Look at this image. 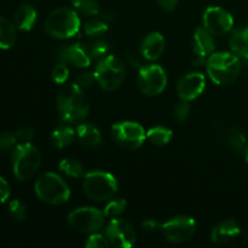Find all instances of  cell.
<instances>
[{"label": "cell", "instance_id": "10", "mask_svg": "<svg viewBox=\"0 0 248 248\" xmlns=\"http://www.w3.org/2000/svg\"><path fill=\"white\" fill-rule=\"evenodd\" d=\"M111 133L119 145L128 150L138 149L144 142L147 133L138 123L124 121L111 127Z\"/></svg>", "mask_w": 248, "mask_h": 248}, {"label": "cell", "instance_id": "23", "mask_svg": "<svg viewBox=\"0 0 248 248\" xmlns=\"http://www.w3.org/2000/svg\"><path fill=\"white\" fill-rule=\"evenodd\" d=\"M75 136H77V132L72 127L67 125H60L53 130L51 135V143L55 148L63 149V148L69 147L74 142Z\"/></svg>", "mask_w": 248, "mask_h": 248}, {"label": "cell", "instance_id": "32", "mask_svg": "<svg viewBox=\"0 0 248 248\" xmlns=\"http://www.w3.org/2000/svg\"><path fill=\"white\" fill-rule=\"evenodd\" d=\"M51 77H52V80L56 84H64L67 81L68 77H69V70H68L65 63L62 62L60 64L55 65L52 73H51Z\"/></svg>", "mask_w": 248, "mask_h": 248}, {"label": "cell", "instance_id": "31", "mask_svg": "<svg viewBox=\"0 0 248 248\" xmlns=\"http://www.w3.org/2000/svg\"><path fill=\"white\" fill-rule=\"evenodd\" d=\"M246 142V137L240 131H232L229 133V143L232 149H235L236 152H245L247 147Z\"/></svg>", "mask_w": 248, "mask_h": 248}, {"label": "cell", "instance_id": "29", "mask_svg": "<svg viewBox=\"0 0 248 248\" xmlns=\"http://www.w3.org/2000/svg\"><path fill=\"white\" fill-rule=\"evenodd\" d=\"M126 207H127V203L124 199H115V200H111L110 202L107 203L103 212L106 217L116 218L125 212Z\"/></svg>", "mask_w": 248, "mask_h": 248}, {"label": "cell", "instance_id": "21", "mask_svg": "<svg viewBox=\"0 0 248 248\" xmlns=\"http://www.w3.org/2000/svg\"><path fill=\"white\" fill-rule=\"evenodd\" d=\"M77 136L79 142L85 147H98L102 142L101 132L92 124H80L77 128Z\"/></svg>", "mask_w": 248, "mask_h": 248}, {"label": "cell", "instance_id": "37", "mask_svg": "<svg viewBox=\"0 0 248 248\" xmlns=\"http://www.w3.org/2000/svg\"><path fill=\"white\" fill-rule=\"evenodd\" d=\"M94 81H96L94 73H81L77 78V82L80 87H90L94 84Z\"/></svg>", "mask_w": 248, "mask_h": 248}, {"label": "cell", "instance_id": "11", "mask_svg": "<svg viewBox=\"0 0 248 248\" xmlns=\"http://www.w3.org/2000/svg\"><path fill=\"white\" fill-rule=\"evenodd\" d=\"M196 230V223L194 218L186 216H178L167 220L161 225V232L165 239L172 244H181L188 241Z\"/></svg>", "mask_w": 248, "mask_h": 248}, {"label": "cell", "instance_id": "24", "mask_svg": "<svg viewBox=\"0 0 248 248\" xmlns=\"http://www.w3.org/2000/svg\"><path fill=\"white\" fill-rule=\"evenodd\" d=\"M147 138L150 143L155 145H165L171 140L172 131L164 126H156L150 128L147 132Z\"/></svg>", "mask_w": 248, "mask_h": 248}, {"label": "cell", "instance_id": "18", "mask_svg": "<svg viewBox=\"0 0 248 248\" xmlns=\"http://www.w3.org/2000/svg\"><path fill=\"white\" fill-rule=\"evenodd\" d=\"M194 52L198 57H206L207 55L213 52L215 50V39L212 34L203 27L198 28L194 34Z\"/></svg>", "mask_w": 248, "mask_h": 248}, {"label": "cell", "instance_id": "40", "mask_svg": "<svg viewBox=\"0 0 248 248\" xmlns=\"http://www.w3.org/2000/svg\"><path fill=\"white\" fill-rule=\"evenodd\" d=\"M160 7L165 11H172V10L176 9L177 4H178V0H157Z\"/></svg>", "mask_w": 248, "mask_h": 248}, {"label": "cell", "instance_id": "8", "mask_svg": "<svg viewBox=\"0 0 248 248\" xmlns=\"http://www.w3.org/2000/svg\"><path fill=\"white\" fill-rule=\"evenodd\" d=\"M70 228L84 234H93L104 227L106 215L94 207H80L68 216Z\"/></svg>", "mask_w": 248, "mask_h": 248}, {"label": "cell", "instance_id": "39", "mask_svg": "<svg viewBox=\"0 0 248 248\" xmlns=\"http://www.w3.org/2000/svg\"><path fill=\"white\" fill-rule=\"evenodd\" d=\"M142 229L147 232H155L161 229V224L155 219H147L142 223Z\"/></svg>", "mask_w": 248, "mask_h": 248}, {"label": "cell", "instance_id": "7", "mask_svg": "<svg viewBox=\"0 0 248 248\" xmlns=\"http://www.w3.org/2000/svg\"><path fill=\"white\" fill-rule=\"evenodd\" d=\"M125 65L115 56H106L96 65L94 77L99 86L106 91L119 89L125 80Z\"/></svg>", "mask_w": 248, "mask_h": 248}, {"label": "cell", "instance_id": "41", "mask_svg": "<svg viewBox=\"0 0 248 248\" xmlns=\"http://www.w3.org/2000/svg\"><path fill=\"white\" fill-rule=\"evenodd\" d=\"M127 58H128V62H130L131 64L135 65V67L142 68V65H140V62L137 60V57H136L135 55H131V53H130V55L127 56Z\"/></svg>", "mask_w": 248, "mask_h": 248}, {"label": "cell", "instance_id": "26", "mask_svg": "<svg viewBox=\"0 0 248 248\" xmlns=\"http://www.w3.org/2000/svg\"><path fill=\"white\" fill-rule=\"evenodd\" d=\"M58 167L63 173L72 177V178H80V177L84 176V167L78 160L63 159Z\"/></svg>", "mask_w": 248, "mask_h": 248}, {"label": "cell", "instance_id": "38", "mask_svg": "<svg viewBox=\"0 0 248 248\" xmlns=\"http://www.w3.org/2000/svg\"><path fill=\"white\" fill-rule=\"evenodd\" d=\"M10 186L2 177H0V203H4L10 198Z\"/></svg>", "mask_w": 248, "mask_h": 248}, {"label": "cell", "instance_id": "20", "mask_svg": "<svg viewBox=\"0 0 248 248\" xmlns=\"http://www.w3.org/2000/svg\"><path fill=\"white\" fill-rule=\"evenodd\" d=\"M230 47L248 65V26L234 31L230 38Z\"/></svg>", "mask_w": 248, "mask_h": 248}, {"label": "cell", "instance_id": "13", "mask_svg": "<svg viewBox=\"0 0 248 248\" xmlns=\"http://www.w3.org/2000/svg\"><path fill=\"white\" fill-rule=\"evenodd\" d=\"M203 27L212 35H223L228 33L234 26L232 14L219 6L207 7L202 16Z\"/></svg>", "mask_w": 248, "mask_h": 248}, {"label": "cell", "instance_id": "22", "mask_svg": "<svg viewBox=\"0 0 248 248\" xmlns=\"http://www.w3.org/2000/svg\"><path fill=\"white\" fill-rule=\"evenodd\" d=\"M16 26L14 22L0 16V48L7 50L11 48L17 41Z\"/></svg>", "mask_w": 248, "mask_h": 248}, {"label": "cell", "instance_id": "25", "mask_svg": "<svg viewBox=\"0 0 248 248\" xmlns=\"http://www.w3.org/2000/svg\"><path fill=\"white\" fill-rule=\"evenodd\" d=\"M91 58H103L109 51V45L101 38H93L89 43L82 44Z\"/></svg>", "mask_w": 248, "mask_h": 248}, {"label": "cell", "instance_id": "3", "mask_svg": "<svg viewBox=\"0 0 248 248\" xmlns=\"http://www.w3.org/2000/svg\"><path fill=\"white\" fill-rule=\"evenodd\" d=\"M12 170L15 177L19 181H28L38 172L41 162V155L35 145L19 143L12 152Z\"/></svg>", "mask_w": 248, "mask_h": 248}, {"label": "cell", "instance_id": "9", "mask_svg": "<svg viewBox=\"0 0 248 248\" xmlns=\"http://www.w3.org/2000/svg\"><path fill=\"white\" fill-rule=\"evenodd\" d=\"M167 77L160 65L149 64L140 69L137 78V86L142 93L147 96H157L165 90Z\"/></svg>", "mask_w": 248, "mask_h": 248}, {"label": "cell", "instance_id": "34", "mask_svg": "<svg viewBox=\"0 0 248 248\" xmlns=\"http://www.w3.org/2000/svg\"><path fill=\"white\" fill-rule=\"evenodd\" d=\"M189 114H190V106H189L188 101H183L179 102L176 107H174V110H173V115L176 118L177 121H186L188 119Z\"/></svg>", "mask_w": 248, "mask_h": 248}, {"label": "cell", "instance_id": "5", "mask_svg": "<svg viewBox=\"0 0 248 248\" xmlns=\"http://www.w3.org/2000/svg\"><path fill=\"white\" fill-rule=\"evenodd\" d=\"M36 196L50 205H62L70 198L69 186L58 174L47 172L41 174L34 186Z\"/></svg>", "mask_w": 248, "mask_h": 248}, {"label": "cell", "instance_id": "28", "mask_svg": "<svg viewBox=\"0 0 248 248\" xmlns=\"http://www.w3.org/2000/svg\"><path fill=\"white\" fill-rule=\"evenodd\" d=\"M84 31L85 34L90 38H102L108 31V26L106 22H102L99 19H91L85 23Z\"/></svg>", "mask_w": 248, "mask_h": 248}, {"label": "cell", "instance_id": "33", "mask_svg": "<svg viewBox=\"0 0 248 248\" xmlns=\"http://www.w3.org/2000/svg\"><path fill=\"white\" fill-rule=\"evenodd\" d=\"M110 242L108 241L106 235L101 234H92L91 236L89 237V240L85 244V247L87 248H108Z\"/></svg>", "mask_w": 248, "mask_h": 248}, {"label": "cell", "instance_id": "30", "mask_svg": "<svg viewBox=\"0 0 248 248\" xmlns=\"http://www.w3.org/2000/svg\"><path fill=\"white\" fill-rule=\"evenodd\" d=\"M9 213L11 216L12 219L17 220V222H22V220L26 219L27 216V207L21 200H12L9 203Z\"/></svg>", "mask_w": 248, "mask_h": 248}, {"label": "cell", "instance_id": "17", "mask_svg": "<svg viewBox=\"0 0 248 248\" xmlns=\"http://www.w3.org/2000/svg\"><path fill=\"white\" fill-rule=\"evenodd\" d=\"M165 50V39L157 31L148 34L140 45V55L148 61H156Z\"/></svg>", "mask_w": 248, "mask_h": 248}, {"label": "cell", "instance_id": "15", "mask_svg": "<svg viewBox=\"0 0 248 248\" xmlns=\"http://www.w3.org/2000/svg\"><path fill=\"white\" fill-rule=\"evenodd\" d=\"M58 57L65 64L74 65L78 68H86L91 64V57L82 44H73V45L65 46L60 51Z\"/></svg>", "mask_w": 248, "mask_h": 248}, {"label": "cell", "instance_id": "12", "mask_svg": "<svg viewBox=\"0 0 248 248\" xmlns=\"http://www.w3.org/2000/svg\"><path fill=\"white\" fill-rule=\"evenodd\" d=\"M110 245L119 248H130L136 244V232L132 225L123 219H111L104 234Z\"/></svg>", "mask_w": 248, "mask_h": 248}, {"label": "cell", "instance_id": "27", "mask_svg": "<svg viewBox=\"0 0 248 248\" xmlns=\"http://www.w3.org/2000/svg\"><path fill=\"white\" fill-rule=\"evenodd\" d=\"M75 11L85 16H96L99 14V5L97 0H72Z\"/></svg>", "mask_w": 248, "mask_h": 248}, {"label": "cell", "instance_id": "1", "mask_svg": "<svg viewBox=\"0 0 248 248\" xmlns=\"http://www.w3.org/2000/svg\"><path fill=\"white\" fill-rule=\"evenodd\" d=\"M57 109L64 123H80L87 116L89 102L78 84L63 86L57 94Z\"/></svg>", "mask_w": 248, "mask_h": 248}, {"label": "cell", "instance_id": "4", "mask_svg": "<svg viewBox=\"0 0 248 248\" xmlns=\"http://www.w3.org/2000/svg\"><path fill=\"white\" fill-rule=\"evenodd\" d=\"M80 18L77 11L68 7H60L48 15L45 29L56 39H68L77 35L80 31Z\"/></svg>", "mask_w": 248, "mask_h": 248}, {"label": "cell", "instance_id": "2", "mask_svg": "<svg viewBox=\"0 0 248 248\" xmlns=\"http://www.w3.org/2000/svg\"><path fill=\"white\" fill-rule=\"evenodd\" d=\"M241 58L235 53H213L206 62L210 79L217 85H229L237 79L241 72Z\"/></svg>", "mask_w": 248, "mask_h": 248}, {"label": "cell", "instance_id": "43", "mask_svg": "<svg viewBox=\"0 0 248 248\" xmlns=\"http://www.w3.org/2000/svg\"><path fill=\"white\" fill-rule=\"evenodd\" d=\"M246 239H248V230L246 232Z\"/></svg>", "mask_w": 248, "mask_h": 248}, {"label": "cell", "instance_id": "42", "mask_svg": "<svg viewBox=\"0 0 248 248\" xmlns=\"http://www.w3.org/2000/svg\"><path fill=\"white\" fill-rule=\"evenodd\" d=\"M244 154H245V160H246V162L248 164V145L246 147V149H245Z\"/></svg>", "mask_w": 248, "mask_h": 248}, {"label": "cell", "instance_id": "16", "mask_svg": "<svg viewBox=\"0 0 248 248\" xmlns=\"http://www.w3.org/2000/svg\"><path fill=\"white\" fill-rule=\"evenodd\" d=\"M241 232L239 224L235 220L228 219L216 225L211 234V240L216 245H225L234 241Z\"/></svg>", "mask_w": 248, "mask_h": 248}, {"label": "cell", "instance_id": "14", "mask_svg": "<svg viewBox=\"0 0 248 248\" xmlns=\"http://www.w3.org/2000/svg\"><path fill=\"white\" fill-rule=\"evenodd\" d=\"M206 86L205 75L201 73H189L179 80L177 92L183 101H194L203 92Z\"/></svg>", "mask_w": 248, "mask_h": 248}, {"label": "cell", "instance_id": "19", "mask_svg": "<svg viewBox=\"0 0 248 248\" xmlns=\"http://www.w3.org/2000/svg\"><path fill=\"white\" fill-rule=\"evenodd\" d=\"M36 22V10L31 5L23 4L14 12V24L17 29L29 31Z\"/></svg>", "mask_w": 248, "mask_h": 248}, {"label": "cell", "instance_id": "36", "mask_svg": "<svg viewBox=\"0 0 248 248\" xmlns=\"http://www.w3.org/2000/svg\"><path fill=\"white\" fill-rule=\"evenodd\" d=\"M34 135H35V131H34V128L29 127V126H26V127H22L17 131L16 138H17V140H19L21 143H28L33 140Z\"/></svg>", "mask_w": 248, "mask_h": 248}, {"label": "cell", "instance_id": "6", "mask_svg": "<svg viewBox=\"0 0 248 248\" xmlns=\"http://www.w3.org/2000/svg\"><path fill=\"white\" fill-rule=\"evenodd\" d=\"M84 191L91 200H109L118 191V182L113 174L103 171H92L84 176Z\"/></svg>", "mask_w": 248, "mask_h": 248}, {"label": "cell", "instance_id": "35", "mask_svg": "<svg viewBox=\"0 0 248 248\" xmlns=\"http://www.w3.org/2000/svg\"><path fill=\"white\" fill-rule=\"evenodd\" d=\"M17 138L16 135H12L10 132L0 133V150H9L16 145Z\"/></svg>", "mask_w": 248, "mask_h": 248}]
</instances>
